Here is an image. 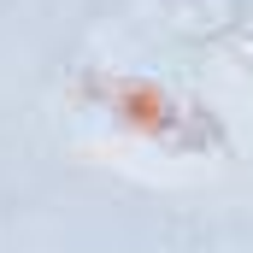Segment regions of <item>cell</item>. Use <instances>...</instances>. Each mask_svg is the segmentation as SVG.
<instances>
[{
  "instance_id": "6da1fadb",
  "label": "cell",
  "mask_w": 253,
  "mask_h": 253,
  "mask_svg": "<svg viewBox=\"0 0 253 253\" xmlns=\"http://www.w3.org/2000/svg\"><path fill=\"white\" fill-rule=\"evenodd\" d=\"M118 118L147 129V135H159V141H171V147L183 141V124H189V112H177V100L147 88V83H124L118 88Z\"/></svg>"
}]
</instances>
